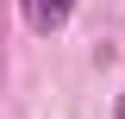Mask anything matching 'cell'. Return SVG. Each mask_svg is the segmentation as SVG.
I'll list each match as a JSON object with an SVG mask.
<instances>
[{
	"mask_svg": "<svg viewBox=\"0 0 125 119\" xmlns=\"http://www.w3.org/2000/svg\"><path fill=\"white\" fill-rule=\"evenodd\" d=\"M19 13H25L31 31H56V25H69L75 0H19Z\"/></svg>",
	"mask_w": 125,
	"mask_h": 119,
	"instance_id": "6da1fadb",
	"label": "cell"
},
{
	"mask_svg": "<svg viewBox=\"0 0 125 119\" xmlns=\"http://www.w3.org/2000/svg\"><path fill=\"white\" fill-rule=\"evenodd\" d=\"M119 119H125V94H119Z\"/></svg>",
	"mask_w": 125,
	"mask_h": 119,
	"instance_id": "7a4b0ae2",
	"label": "cell"
}]
</instances>
